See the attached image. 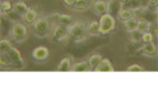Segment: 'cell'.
<instances>
[{"instance_id":"5bb4252c","label":"cell","mask_w":158,"mask_h":87,"mask_svg":"<svg viewBox=\"0 0 158 87\" xmlns=\"http://www.w3.org/2000/svg\"><path fill=\"white\" fill-rule=\"evenodd\" d=\"M87 33L89 35L95 36L100 34V24L98 21H92L87 28Z\"/></svg>"},{"instance_id":"cb8c5ba5","label":"cell","mask_w":158,"mask_h":87,"mask_svg":"<svg viewBox=\"0 0 158 87\" xmlns=\"http://www.w3.org/2000/svg\"><path fill=\"white\" fill-rule=\"evenodd\" d=\"M13 9V5L11 4L10 0H3L1 1V12L6 13Z\"/></svg>"},{"instance_id":"44dd1931","label":"cell","mask_w":158,"mask_h":87,"mask_svg":"<svg viewBox=\"0 0 158 87\" xmlns=\"http://www.w3.org/2000/svg\"><path fill=\"white\" fill-rule=\"evenodd\" d=\"M118 17H119V19L125 21V20H128L130 18L134 17V13H133V11L130 9H122L121 12L119 13Z\"/></svg>"},{"instance_id":"9c48e42d","label":"cell","mask_w":158,"mask_h":87,"mask_svg":"<svg viewBox=\"0 0 158 87\" xmlns=\"http://www.w3.org/2000/svg\"><path fill=\"white\" fill-rule=\"evenodd\" d=\"M96 72H113L114 67L109 59H102L99 65L95 68Z\"/></svg>"},{"instance_id":"8992f818","label":"cell","mask_w":158,"mask_h":87,"mask_svg":"<svg viewBox=\"0 0 158 87\" xmlns=\"http://www.w3.org/2000/svg\"><path fill=\"white\" fill-rule=\"evenodd\" d=\"M68 35H69V27H67V26H64L63 24L56 25L52 32V40L56 41V42H60V41H63L64 39L67 38Z\"/></svg>"},{"instance_id":"52a82bcc","label":"cell","mask_w":158,"mask_h":87,"mask_svg":"<svg viewBox=\"0 0 158 87\" xmlns=\"http://www.w3.org/2000/svg\"><path fill=\"white\" fill-rule=\"evenodd\" d=\"M123 8V2L120 0H109L107 3V13L112 16H118Z\"/></svg>"},{"instance_id":"277c9868","label":"cell","mask_w":158,"mask_h":87,"mask_svg":"<svg viewBox=\"0 0 158 87\" xmlns=\"http://www.w3.org/2000/svg\"><path fill=\"white\" fill-rule=\"evenodd\" d=\"M49 30V22L48 19L44 18H40V19H36L33 22V31L34 34L40 37V38H44L48 35Z\"/></svg>"},{"instance_id":"2e32d148","label":"cell","mask_w":158,"mask_h":87,"mask_svg":"<svg viewBox=\"0 0 158 87\" xmlns=\"http://www.w3.org/2000/svg\"><path fill=\"white\" fill-rule=\"evenodd\" d=\"M37 18V12L34 9H28L27 12L23 15V20L26 23H33Z\"/></svg>"},{"instance_id":"8fae6325","label":"cell","mask_w":158,"mask_h":87,"mask_svg":"<svg viewBox=\"0 0 158 87\" xmlns=\"http://www.w3.org/2000/svg\"><path fill=\"white\" fill-rule=\"evenodd\" d=\"M72 71H75V72H84V71H89L90 69V65H89V61H81L74 64L71 67Z\"/></svg>"},{"instance_id":"4316f807","label":"cell","mask_w":158,"mask_h":87,"mask_svg":"<svg viewBox=\"0 0 158 87\" xmlns=\"http://www.w3.org/2000/svg\"><path fill=\"white\" fill-rule=\"evenodd\" d=\"M0 64H1L2 67H6V68H9L12 65H11L10 61L8 60V58L6 57V55L4 53H1V57H0Z\"/></svg>"},{"instance_id":"7c38bea8","label":"cell","mask_w":158,"mask_h":87,"mask_svg":"<svg viewBox=\"0 0 158 87\" xmlns=\"http://www.w3.org/2000/svg\"><path fill=\"white\" fill-rule=\"evenodd\" d=\"M91 6L90 0H76L74 4V9L77 11H85Z\"/></svg>"},{"instance_id":"e0dca14e","label":"cell","mask_w":158,"mask_h":87,"mask_svg":"<svg viewBox=\"0 0 158 87\" xmlns=\"http://www.w3.org/2000/svg\"><path fill=\"white\" fill-rule=\"evenodd\" d=\"M94 9H95L96 12L100 15L106 14L107 13V3L104 2V1H101V0L96 1L94 3Z\"/></svg>"},{"instance_id":"3957f363","label":"cell","mask_w":158,"mask_h":87,"mask_svg":"<svg viewBox=\"0 0 158 87\" xmlns=\"http://www.w3.org/2000/svg\"><path fill=\"white\" fill-rule=\"evenodd\" d=\"M99 24H100V33L108 34L115 29L116 21H115L114 16H112L109 13H106V14H103L101 16Z\"/></svg>"},{"instance_id":"4fadbf2b","label":"cell","mask_w":158,"mask_h":87,"mask_svg":"<svg viewBox=\"0 0 158 87\" xmlns=\"http://www.w3.org/2000/svg\"><path fill=\"white\" fill-rule=\"evenodd\" d=\"M2 15L4 16L5 18L8 21L12 22V23H16V22H19V20L21 19V15L18 14L15 10H11L9 12H6V13H2Z\"/></svg>"},{"instance_id":"ac0fdd59","label":"cell","mask_w":158,"mask_h":87,"mask_svg":"<svg viewBox=\"0 0 158 87\" xmlns=\"http://www.w3.org/2000/svg\"><path fill=\"white\" fill-rule=\"evenodd\" d=\"M102 60V55L101 54H94L89 58V65H90L91 70H95V68L99 65V63Z\"/></svg>"},{"instance_id":"f546056e","label":"cell","mask_w":158,"mask_h":87,"mask_svg":"<svg viewBox=\"0 0 158 87\" xmlns=\"http://www.w3.org/2000/svg\"><path fill=\"white\" fill-rule=\"evenodd\" d=\"M127 70L130 71V72H140V71H144V67L138 65V64H132L127 68Z\"/></svg>"},{"instance_id":"7a4b0ae2","label":"cell","mask_w":158,"mask_h":87,"mask_svg":"<svg viewBox=\"0 0 158 87\" xmlns=\"http://www.w3.org/2000/svg\"><path fill=\"white\" fill-rule=\"evenodd\" d=\"M10 35L15 42H23L27 38V28L20 22L13 23L10 30Z\"/></svg>"},{"instance_id":"9a60e30c","label":"cell","mask_w":158,"mask_h":87,"mask_svg":"<svg viewBox=\"0 0 158 87\" xmlns=\"http://www.w3.org/2000/svg\"><path fill=\"white\" fill-rule=\"evenodd\" d=\"M29 8L27 7V5L25 4L23 1H18V2H15L13 4V10H15L18 14H20L21 16L27 12V10Z\"/></svg>"},{"instance_id":"836d02e7","label":"cell","mask_w":158,"mask_h":87,"mask_svg":"<svg viewBox=\"0 0 158 87\" xmlns=\"http://www.w3.org/2000/svg\"><path fill=\"white\" fill-rule=\"evenodd\" d=\"M2 1H3V0H2Z\"/></svg>"},{"instance_id":"d4e9b609","label":"cell","mask_w":158,"mask_h":87,"mask_svg":"<svg viewBox=\"0 0 158 87\" xmlns=\"http://www.w3.org/2000/svg\"><path fill=\"white\" fill-rule=\"evenodd\" d=\"M142 32L138 31V30H133V31H130L129 32V36H130V39L133 41V42H138V41H140L141 37H142Z\"/></svg>"},{"instance_id":"484cf974","label":"cell","mask_w":158,"mask_h":87,"mask_svg":"<svg viewBox=\"0 0 158 87\" xmlns=\"http://www.w3.org/2000/svg\"><path fill=\"white\" fill-rule=\"evenodd\" d=\"M12 47V45L9 42V40L7 39H2L1 42H0V49H1V53H5L7 50Z\"/></svg>"},{"instance_id":"6da1fadb","label":"cell","mask_w":158,"mask_h":87,"mask_svg":"<svg viewBox=\"0 0 158 87\" xmlns=\"http://www.w3.org/2000/svg\"><path fill=\"white\" fill-rule=\"evenodd\" d=\"M87 33L86 25L83 21H77L73 25L69 26V36L76 41H81L85 38Z\"/></svg>"},{"instance_id":"5b68a950","label":"cell","mask_w":158,"mask_h":87,"mask_svg":"<svg viewBox=\"0 0 158 87\" xmlns=\"http://www.w3.org/2000/svg\"><path fill=\"white\" fill-rule=\"evenodd\" d=\"M4 54L6 55V57L8 58L12 67L17 68V69H21V68L24 67V61L17 49H15L14 47H11Z\"/></svg>"},{"instance_id":"d6986e66","label":"cell","mask_w":158,"mask_h":87,"mask_svg":"<svg viewBox=\"0 0 158 87\" xmlns=\"http://www.w3.org/2000/svg\"><path fill=\"white\" fill-rule=\"evenodd\" d=\"M137 19L135 17H132V18H130V19L128 20H125V21H123V24H124V27L125 29L127 30L128 32L130 31H133V30L136 29V26H137Z\"/></svg>"},{"instance_id":"603a6c76","label":"cell","mask_w":158,"mask_h":87,"mask_svg":"<svg viewBox=\"0 0 158 87\" xmlns=\"http://www.w3.org/2000/svg\"><path fill=\"white\" fill-rule=\"evenodd\" d=\"M72 21H73L72 17L69 16V15H65V14H60V15H59V22H60V24L67 26V27H69V26L71 25Z\"/></svg>"},{"instance_id":"d6a6232c","label":"cell","mask_w":158,"mask_h":87,"mask_svg":"<svg viewBox=\"0 0 158 87\" xmlns=\"http://www.w3.org/2000/svg\"><path fill=\"white\" fill-rule=\"evenodd\" d=\"M120 1H121V2H123V3H125L126 1H128V0H120Z\"/></svg>"},{"instance_id":"f1b7e54d","label":"cell","mask_w":158,"mask_h":87,"mask_svg":"<svg viewBox=\"0 0 158 87\" xmlns=\"http://www.w3.org/2000/svg\"><path fill=\"white\" fill-rule=\"evenodd\" d=\"M128 1H129V9L130 10L133 11V10L141 7L140 0H128Z\"/></svg>"},{"instance_id":"7402d4cb","label":"cell","mask_w":158,"mask_h":87,"mask_svg":"<svg viewBox=\"0 0 158 87\" xmlns=\"http://www.w3.org/2000/svg\"><path fill=\"white\" fill-rule=\"evenodd\" d=\"M149 23L148 22H146L144 20H138L137 21V26H136V30L138 31H140L142 33H144L146 31H148L149 29Z\"/></svg>"},{"instance_id":"30bf717a","label":"cell","mask_w":158,"mask_h":87,"mask_svg":"<svg viewBox=\"0 0 158 87\" xmlns=\"http://www.w3.org/2000/svg\"><path fill=\"white\" fill-rule=\"evenodd\" d=\"M141 51H142V53H143V54L150 56V57L155 56L157 54V48H156L155 44H154L153 42L146 43L144 46L141 47Z\"/></svg>"},{"instance_id":"ffe728a7","label":"cell","mask_w":158,"mask_h":87,"mask_svg":"<svg viewBox=\"0 0 158 87\" xmlns=\"http://www.w3.org/2000/svg\"><path fill=\"white\" fill-rule=\"evenodd\" d=\"M71 58H64L60 62L59 66H57V71H68V70H71Z\"/></svg>"},{"instance_id":"83f0119b","label":"cell","mask_w":158,"mask_h":87,"mask_svg":"<svg viewBox=\"0 0 158 87\" xmlns=\"http://www.w3.org/2000/svg\"><path fill=\"white\" fill-rule=\"evenodd\" d=\"M142 41H143L144 43H149V42H152L153 40V34L151 32H148L146 31L142 34V37H141Z\"/></svg>"},{"instance_id":"ba28073f","label":"cell","mask_w":158,"mask_h":87,"mask_svg":"<svg viewBox=\"0 0 158 87\" xmlns=\"http://www.w3.org/2000/svg\"><path fill=\"white\" fill-rule=\"evenodd\" d=\"M49 56V51L48 47L45 46H37L33 49L32 51V57L37 60V61H44Z\"/></svg>"},{"instance_id":"1f68e13d","label":"cell","mask_w":158,"mask_h":87,"mask_svg":"<svg viewBox=\"0 0 158 87\" xmlns=\"http://www.w3.org/2000/svg\"><path fill=\"white\" fill-rule=\"evenodd\" d=\"M148 2L150 4H154V5L157 4V0H148Z\"/></svg>"},{"instance_id":"4dcf8cb0","label":"cell","mask_w":158,"mask_h":87,"mask_svg":"<svg viewBox=\"0 0 158 87\" xmlns=\"http://www.w3.org/2000/svg\"><path fill=\"white\" fill-rule=\"evenodd\" d=\"M64 2L68 6H73V5L75 4L76 0H64Z\"/></svg>"}]
</instances>
